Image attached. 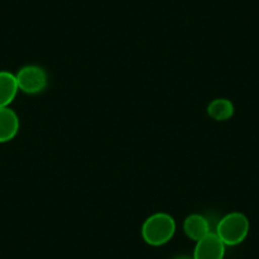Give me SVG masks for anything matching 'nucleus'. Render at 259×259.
Returning a JSON list of instances; mask_svg holds the SVG:
<instances>
[{
	"label": "nucleus",
	"mask_w": 259,
	"mask_h": 259,
	"mask_svg": "<svg viewBox=\"0 0 259 259\" xmlns=\"http://www.w3.org/2000/svg\"><path fill=\"white\" fill-rule=\"evenodd\" d=\"M177 230L173 216L166 212H155L149 216L141 228L144 241L151 246H161L171 240Z\"/></svg>",
	"instance_id": "f257e3e1"
},
{
	"label": "nucleus",
	"mask_w": 259,
	"mask_h": 259,
	"mask_svg": "<svg viewBox=\"0 0 259 259\" xmlns=\"http://www.w3.org/2000/svg\"><path fill=\"white\" fill-rule=\"evenodd\" d=\"M249 226L248 218L244 213L234 211L219 221L215 233L226 246H235L245 240Z\"/></svg>",
	"instance_id": "f03ea898"
},
{
	"label": "nucleus",
	"mask_w": 259,
	"mask_h": 259,
	"mask_svg": "<svg viewBox=\"0 0 259 259\" xmlns=\"http://www.w3.org/2000/svg\"><path fill=\"white\" fill-rule=\"evenodd\" d=\"M18 89L26 94H38L46 89L49 78L44 68L38 65H26L16 74Z\"/></svg>",
	"instance_id": "7ed1b4c3"
},
{
	"label": "nucleus",
	"mask_w": 259,
	"mask_h": 259,
	"mask_svg": "<svg viewBox=\"0 0 259 259\" xmlns=\"http://www.w3.org/2000/svg\"><path fill=\"white\" fill-rule=\"evenodd\" d=\"M226 245L216 233L211 231L210 234L196 241L193 250V259H224L225 256Z\"/></svg>",
	"instance_id": "20e7f679"
},
{
	"label": "nucleus",
	"mask_w": 259,
	"mask_h": 259,
	"mask_svg": "<svg viewBox=\"0 0 259 259\" xmlns=\"http://www.w3.org/2000/svg\"><path fill=\"white\" fill-rule=\"evenodd\" d=\"M19 131V117L11 107L0 108V144L9 143Z\"/></svg>",
	"instance_id": "39448f33"
},
{
	"label": "nucleus",
	"mask_w": 259,
	"mask_h": 259,
	"mask_svg": "<svg viewBox=\"0 0 259 259\" xmlns=\"http://www.w3.org/2000/svg\"><path fill=\"white\" fill-rule=\"evenodd\" d=\"M183 230L184 234L194 241L201 240L211 233L210 223L201 213H191L187 216L183 223Z\"/></svg>",
	"instance_id": "423d86ee"
},
{
	"label": "nucleus",
	"mask_w": 259,
	"mask_h": 259,
	"mask_svg": "<svg viewBox=\"0 0 259 259\" xmlns=\"http://www.w3.org/2000/svg\"><path fill=\"white\" fill-rule=\"evenodd\" d=\"M18 91L16 74L7 70H0V108L11 106Z\"/></svg>",
	"instance_id": "0eeeda50"
},
{
	"label": "nucleus",
	"mask_w": 259,
	"mask_h": 259,
	"mask_svg": "<svg viewBox=\"0 0 259 259\" xmlns=\"http://www.w3.org/2000/svg\"><path fill=\"white\" fill-rule=\"evenodd\" d=\"M233 102L226 98H216L207 106V114L218 122L228 121L234 116Z\"/></svg>",
	"instance_id": "6e6552de"
},
{
	"label": "nucleus",
	"mask_w": 259,
	"mask_h": 259,
	"mask_svg": "<svg viewBox=\"0 0 259 259\" xmlns=\"http://www.w3.org/2000/svg\"><path fill=\"white\" fill-rule=\"evenodd\" d=\"M174 259H193V256H189V255H179Z\"/></svg>",
	"instance_id": "1a4fd4ad"
}]
</instances>
